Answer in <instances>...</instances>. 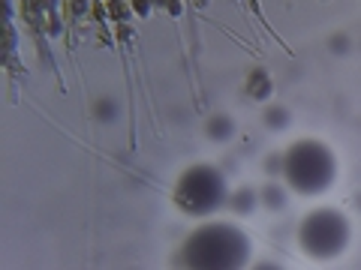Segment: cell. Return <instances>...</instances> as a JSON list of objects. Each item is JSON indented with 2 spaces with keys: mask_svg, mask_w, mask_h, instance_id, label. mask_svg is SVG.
<instances>
[{
  "mask_svg": "<svg viewBox=\"0 0 361 270\" xmlns=\"http://www.w3.org/2000/svg\"><path fill=\"white\" fill-rule=\"evenodd\" d=\"M346 238V225L341 219V213H331V210H319V213H310V219L304 222V246L310 252L319 250V243L331 240L337 250L343 246Z\"/></svg>",
  "mask_w": 361,
  "mask_h": 270,
  "instance_id": "6da1fadb",
  "label": "cell"
}]
</instances>
